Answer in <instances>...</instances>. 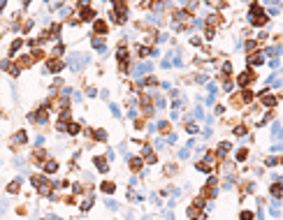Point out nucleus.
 I'll return each instance as SVG.
<instances>
[{
	"label": "nucleus",
	"mask_w": 283,
	"mask_h": 220,
	"mask_svg": "<svg viewBox=\"0 0 283 220\" xmlns=\"http://www.w3.org/2000/svg\"><path fill=\"white\" fill-rule=\"evenodd\" d=\"M67 63H70V67H72L74 72H79V70H81L84 65L88 63V58H86L84 53H72V56L67 58Z\"/></svg>",
	"instance_id": "obj_1"
},
{
	"label": "nucleus",
	"mask_w": 283,
	"mask_h": 220,
	"mask_svg": "<svg viewBox=\"0 0 283 220\" xmlns=\"http://www.w3.org/2000/svg\"><path fill=\"white\" fill-rule=\"evenodd\" d=\"M253 79H255V74H253L251 70H248V72H244V74L239 77V86H246V84H251Z\"/></svg>",
	"instance_id": "obj_2"
},
{
	"label": "nucleus",
	"mask_w": 283,
	"mask_h": 220,
	"mask_svg": "<svg viewBox=\"0 0 283 220\" xmlns=\"http://www.w3.org/2000/svg\"><path fill=\"white\" fill-rule=\"evenodd\" d=\"M56 172H58V162L56 160H49L44 164V174H56Z\"/></svg>",
	"instance_id": "obj_3"
},
{
	"label": "nucleus",
	"mask_w": 283,
	"mask_h": 220,
	"mask_svg": "<svg viewBox=\"0 0 283 220\" xmlns=\"http://www.w3.org/2000/svg\"><path fill=\"white\" fill-rule=\"evenodd\" d=\"M142 167H144V162H142L139 157H130V169H132V172H139Z\"/></svg>",
	"instance_id": "obj_4"
},
{
	"label": "nucleus",
	"mask_w": 283,
	"mask_h": 220,
	"mask_svg": "<svg viewBox=\"0 0 283 220\" xmlns=\"http://www.w3.org/2000/svg\"><path fill=\"white\" fill-rule=\"evenodd\" d=\"M93 162H95V167H97L100 172H107V169H109V167H107V160H104V157H95Z\"/></svg>",
	"instance_id": "obj_5"
},
{
	"label": "nucleus",
	"mask_w": 283,
	"mask_h": 220,
	"mask_svg": "<svg viewBox=\"0 0 283 220\" xmlns=\"http://www.w3.org/2000/svg\"><path fill=\"white\" fill-rule=\"evenodd\" d=\"M102 192H107V195H112V192H114V190H116V186H114V183H112V181H104V183H102Z\"/></svg>",
	"instance_id": "obj_6"
},
{
	"label": "nucleus",
	"mask_w": 283,
	"mask_h": 220,
	"mask_svg": "<svg viewBox=\"0 0 283 220\" xmlns=\"http://www.w3.org/2000/svg\"><path fill=\"white\" fill-rule=\"evenodd\" d=\"M95 16V12L93 9H88V7H84V12H81V21H91Z\"/></svg>",
	"instance_id": "obj_7"
},
{
	"label": "nucleus",
	"mask_w": 283,
	"mask_h": 220,
	"mask_svg": "<svg viewBox=\"0 0 283 220\" xmlns=\"http://www.w3.org/2000/svg\"><path fill=\"white\" fill-rule=\"evenodd\" d=\"M51 72H58V70H63V63L61 60H49V65H47Z\"/></svg>",
	"instance_id": "obj_8"
},
{
	"label": "nucleus",
	"mask_w": 283,
	"mask_h": 220,
	"mask_svg": "<svg viewBox=\"0 0 283 220\" xmlns=\"http://www.w3.org/2000/svg\"><path fill=\"white\" fill-rule=\"evenodd\" d=\"M65 130H67L70 134H79V130H81V127L77 125V123H70V125H65Z\"/></svg>",
	"instance_id": "obj_9"
},
{
	"label": "nucleus",
	"mask_w": 283,
	"mask_h": 220,
	"mask_svg": "<svg viewBox=\"0 0 283 220\" xmlns=\"http://www.w3.org/2000/svg\"><path fill=\"white\" fill-rule=\"evenodd\" d=\"M230 148H232V146H230V144H227V141H223V144H220V146H218V155H225V153H227V151H230Z\"/></svg>",
	"instance_id": "obj_10"
},
{
	"label": "nucleus",
	"mask_w": 283,
	"mask_h": 220,
	"mask_svg": "<svg viewBox=\"0 0 283 220\" xmlns=\"http://www.w3.org/2000/svg\"><path fill=\"white\" fill-rule=\"evenodd\" d=\"M95 32H107V23L104 21H95Z\"/></svg>",
	"instance_id": "obj_11"
},
{
	"label": "nucleus",
	"mask_w": 283,
	"mask_h": 220,
	"mask_svg": "<svg viewBox=\"0 0 283 220\" xmlns=\"http://www.w3.org/2000/svg\"><path fill=\"white\" fill-rule=\"evenodd\" d=\"M272 195H274V197H281V183H279V181L272 186Z\"/></svg>",
	"instance_id": "obj_12"
},
{
	"label": "nucleus",
	"mask_w": 283,
	"mask_h": 220,
	"mask_svg": "<svg viewBox=\"0 0 283 220\" xmlns=\"http://www.w3.org/2000/svg\"><path fill=\"white\" fill-rule=\"evenodd\" d=\"M7 192H12V195H16V192H19V181H14V183H9V186H7Z\"/></svg>",
	"instance_id": "obj_13"
},
{
	"label": "nucleus",
	"mask_w": 283,
	"mask_h": 220,
	"mask_svg": "<svg viewBox=\"0 0 283 220\" xmlns=\"http://www.w3.org/2000/svg\"><path fill=\"white\" fill-rule=\"evenodd\" d=\"M21 44H23V42H21V39H16V42L12 44V51H9V56H14V53L19 51V46H21Z\"/></svg>",
	"instance_id": "obj_14"
},
{
	"label": "nucleus",
	"mask_w": 283,
	"mask_h": 220,
	"mask_svg": "<svg viewBox=\"0 0 283 220\" xmlns=\"http://www.w3.org/2000/svg\"><path fill=\"white\" fill-rule=\"evenodd\" d=\"M95 139H102V141H104V139H107V132H104V130H95Z\"/></svg>",
	"instance_id": "obj_15"
},
{
	"label": "nucleus",
	"mask_w": 283,
	"mask_h": 220,
	"mask_svg": "<svg viewBox=\"0 0 283 220\" xmlns=\"http://www.w3.org/2000/svg\"><path fill=\"white\" fill-rule=\"evenodd\" d=\"M239 220H253V213H251V211H241Z\"/></svg>",
	"instance_id": "obj_16"
},
{
	"label": "nucleus",
	"mask_w": 283,
	"mask_h": 220,
	"mask_svg": "<svg viewBox=\"0 0 283 220\" xmlns=\"http://www.w3.org/2000/svg\"><path fill=\"white\" fill-rule=\"evenodd\" d=\"M51 35H54V39H58V35H61V26H58V23L51 28Z\"/></svg>",
	"instance_id": "obj_17"
},
{
	"label": "nucleus",
	"mask_w": 283,
	"mask_h": 220,
	"mask_svg": "<svg viewBox=\"0 0 283 220\" xmlns=\"http://www.w3.org/2000/svg\"><path fill=\"white\" fill-rule=\"evenodd\" d=\"M246 155H248V151H246V148H241V151L237 153V160L241 162V160H246Z\"/></svg>",
	"instance_id": "obj_18"
},
{
	"label": "nucleus",
	"mask_w": 283,
	"mask_h": 220,
	"mask_svg": "<svg viewBox=\"0 0 283 220\" xmlns=\"http://www.w3.org/2000/svg\"><path fill=\"white\" fill-rule=\"evenodd\" d=\"M251 63L253 65H260V63H262V53H255V56L251 58Z\"/></svg>",
	"instance_id": "obj_19"
},
{
	"label": "nucleus",
	"mask_w": 283,
	"mask_h": 220,
	"mask_svg": "<svg viewBox=\"0 0 283 220\" xmlns=\"http://www.w3.org/2000/svg\"><path fill=\"white\" fill-rule=\"evenodd\" d=\"M167 127H169V125H167L165 121H160V123H158V130H160V132H167Z\"/></svg>",
	"instance_id": "obj_20"
},
{
	"label": "nucleus",
	"mask_w": 283,
	"mask_h": 220,
	"mask_svg": "<svg viewBox=\"0 0 283 220\" xmlns=\"http://www.w3.org/2000/svg\"><path fill=\"white\" fill-rule=\"evenodd\" d=\"M186 130H188L190 134H195V132H197V125H195V123H188V127H186Z\"/></svg>",
	"instance_id": "obj_21"
},
{
	"label": "nucleus",
	"mask_w": 283,
	"mask_h": 220,
	"mask_svg": "<svg viewBox=\"0 0 283 220\" xmlns=\"http://www.w3.org/2000/svg\"><path fill=\"white\" fill-rule=\"evenodd\" d=\"M244 132H246V127H244V125H237V127H234V134H244Z\"/></svg>",
	"instance_id": "obj_22"
},
{
	"label": "nucleus",
	"mask_w": 283,
	"mask_h": 220,
	"mask_svg": "<svg viewBox=\"0 0 283 220\" xmlns=\"http://www.w3.org/2000/svg\"><path fill=\"white\" fill-rule=\"evenodd\" d=\"M272 134H274V137H279V134H281V125H279V123L274 125V130H272Z\"/></svg>",
	"instance_id": "obj_23"
},
{
	"label": "nucleus",
	"mask_w": 283,
	"mask_h": 220,
	"mask_svg": "<svg viewBox=\"0 0 283 220\" xmlns=\"http://www.w3.org/2000/svg\"><path fill=\"white\" fill-rule=\"evenodd\" d=\"M244 100H246V102H251V100H253V93H251V91H244Z\"/></svg>",
	"instance_id": "obj_24"
},
{
	"label": "nucleus",
	"mask_w": 283,
	"mask_h": 220,
	"mask_svg": "<svg viewBox=\"0 0 283 220\" xmlns=\"http://www.w3.org/2000/svg\"><path fill=\"white\" fill-rule=\"evenodd\" d=\"M255 49V42H246V51H253Z\"/></svg>",
	"instance_id": "obj_25"
},
{
	"label": "nucleus",
	"mask_w": 283,
	"mask_h": 220,
	"mask_svg": "<svg viewBox=\"0 0 283 220\" xmlns=\"http://www.w3.org/2000/svg\"><path fill=\"white\" fill-rule=\"evenodd\" d=\"M267 2H272V5H276V2H279V0H267Z\"/></svg>",
	"instance_id": "obj_26"
}]
</instances>
